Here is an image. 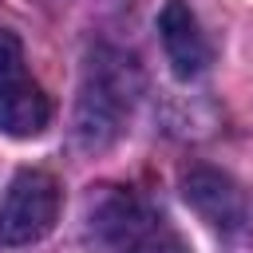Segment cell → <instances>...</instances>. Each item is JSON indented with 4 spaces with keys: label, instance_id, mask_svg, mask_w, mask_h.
I'll use <instances>...</instances> for the list:
<instances>
[{
    "label": "cell",
    "instance_id": "3",
    "mask_svg": "<svg viewBox=\"0 0 253 253\" xmlns=\"http://www.w3.org/2000/svg\"><path fill=\"white\" fill-rule=\"evenodd\" d=\"M47 119L51 99L32 79L20 36L0 28V130L12 138H32L47 126Z\"/></svg>",
    "mask_w": 253,
    "mask_h": 253
},
{
    "label": "cell",
    "instance_id": "5",
    "mask_svg": "<svg viewBox=\"0 0 253 253\" xmlns=\"http://www.w3.org/2000/svg\"><path fill=\"white\" fill-rule=\"evenodd\" d=\"M182 198L190 202V210H194L206 225H213V229H221V233L241 229L245 217H249V202H245V194L237 190V182H233L229 174L213 170V166H194V170L182 178Z\"/></svg>",
    "mask_w": 253,
    "mask_h": 253
},
{
    "label": "cell",
    "instance_id": "1",
    "mask_svg": "<svg viewBox=\"0 0 253 253\" xmlns=\"http://www.w3.org/2000/svg\"><path fill=\"white\" fill-rule=\"evenodd\" d=\"M138 91H142L138 63L123 47L99 43L83 63V83H79V99H75V138H79V146H87V150L111 146L123 134V126L134 111Z\"/></svg>",
    "mask_w": 253,
    "mask_h": 253
},
{
    "label": "cell",
    "instance_id": "6",
    "mask_svg": "<svg viewBox=\"0 0 253 253\" xmlns=\"http://www.w3.org/2000/svg\"><path fill=\"white\" fill-rule=\"evenodd\" d=\"M158 36H162V51L178 79H198L210 67L213 59L210 40L186 0H166V8L158 12Z\"/></svg>",
    "mask_w": 253,
    "mask_h": 253
},
{
    "label": "cell",
    "instance_id": "4",
    "mask_svg": "<svg viewBox=\"0 0 253 253\" xmlns=\"http://www.w3.org/2000/svg\"><path fill=\"white\" fill-rule=\"evenodd\" d=\"M59 217V182L47 170H20L0 202V241L32 245Z\"/></svg>",
    "mask_w": 253,
    "mask_h": 253
},
{
    "label": "cell",
    "instance_id": "2",
    "mask_svg": "<svg viewBox=\"0 0 253 253\" xmlns=\"http://www.w3.org/2000/svg\"><path fill=\"white\" fill-rule=\"evenodd\" d=\"M83 233L95 253H190L162 213L119 186H99L87 198Z\"/></svg>",
    "mask_w": 253,
    "mask_h": 253
}]
</instances>
